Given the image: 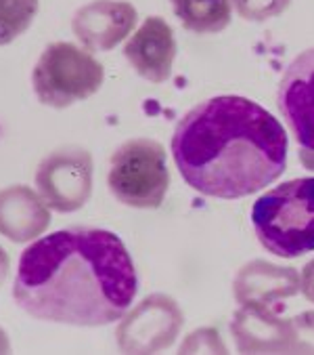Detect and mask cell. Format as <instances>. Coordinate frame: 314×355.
Returning a JSON list of instances; mask_svg holds the SVG:
<instances>
[{
  "label": "cell",
  "instance_id": "cell-12",
  "mask_svg": "<svg viewBox=\"0 0 314 355\" xmlns=\"http://www.w3.org/2000/svg\"><path fill=\"white\" fill-rule=\"evenodd\" d=\"M50 225V208L38 191L28 185L0 189V236L15 244L40 238Z\"/></svg>",
  "mask_w": 314,
  "mask_h": 355
},
{
  "label": "cell",
  "instance_id": "cell-18",
  "mask_svg": "<svg viewBox=\"0 0 314 355\" xmlns=\"http://www.w3.org/2000/svg\"><path fill=\"white\" fill-rule=\"evenodd\" d=\"M205 334H207V328L189 334L187 343L183 345V351H220L222 353L224 345H222V340L218 336V330H214L210 334V338H205Z\"/></svg>",
  "mask_w": 314,
  "mask_h": 355
},
{
  "label": "cell",
  "instance_id": "cell-19",
  "mask_svg": "<svg viewBox=\"0 0 314 355\" xmlns=\"http://www.w3.org/2000/svg\"><path fill=\"white\" fill-rule=\"evenodd\" d=\"M299 291L302 295L314 303V259L306 263V267L302 269V275H299Z\"/></svg>",
  "mask_w": 314,
  "mask_h": 355
},
{
  "label": "cell",
  "instance_id": "cell-4",
  "mask_svg": "<svg viewBox=\"0 0 314 355\" xmlns=\"http://www.w3.org/2000/svg\"><path fill=\"white\" fill-rule=\"evenodd\" d=\"M105 69L93 53L65 40L50 42L32 72L36 99L53 110H65L77 101H86L101 91Z\"/></svg>",
  "mask_w": 314,
  "mask_h": 355
},
{
  "label": "cell",
  "instance_id": "cell-13",
  "mask_svg": "<svg viewBox=\"0 0 314 355\" xmlns=\"http://www.w3.org/2000/svg\"><path fill=\"white\" fill-rule=\"evenodd\" d=\"M232 286L239 305L277 307L283 299L299 293V275L293 267L256 259L239 269Z\"/></svg>",
  "mask_w": 314,
  "mask_h": 355
},
{
  "label": "cell",
  "instance_id": "cell-14",
  "mask_svg": "<svg viewBox=\"0 0 314 355\" xmlns=\"http://www.w3.org/2000/svg\"><path fill=\"white\" fill-rule=\"evenodd\" d=\"M174 15L193 34H218L230 24L232 0H170Z\"/></svg>",
  "mask_w": 314,
  "mask_h": 355
},
{
  "label": "cell",
  "instance_id": "cell-11",
  "mask_svg": "<svg viewBox=\"0 0 314 355\" xmlns=\"http://www.w3.org/2000/svg\"><path fill=\"white\" fill-rule=\"evenodd\" d=\"M230 334L241 353H289L295 351L293 320L279 318L277 307L241 305L230 322Z\"/></svg>",
  "mask_w": 314,
  "mask_h": 355
},
{
  "label": "cell",
  "instance_id": "cell-1",
  "mask_svg": "<svg viewBox=\"0 0 314 355\" xmlns=\"http://www.w3.org/2000/svg\"><path fill=\"white\" fill-rule=\"evenodd\" d=\"M138 293L126 244L99 227H67L30 244L17 265L15 303L34 320L97 328L122 320Z\"/></svg>",
  "mask_w": 314,
  "mask_h": 355
},
{
  "label": "cell",
  "instance_id": "cell-17",
  "mask_svg": "<svg viewBox=\"0 0 314 355\" xmlns=\"http://www.w3.org/2000/svg\"><path fill=\"white\" fill-rule=\"evenodd\" d=\"M291 320L295 330V351L314 353V311H304Z\"/></svg>",
  "mask_w": 314,
  "mask_h": 355
},
{
  "label": "cell",
  "instance_id": "cell-3",
  "mask_svg": "<svg viewBox=\"0 0 314 355\" xmlns=\"http://www.w3.org/2000/svg\"><path fill=\"white\" fill-rule=\"evenodd\" d=\"M258 242L281 259L314 250V177L291 179L260 196L252 208Z\"/></svg>",
  "mask_w": 314,
  "mask_h": 355
},
{
  "label": "cell",
  "instance_id": "cell-9",
  "mask_svg": "<svg viewBox=\"0 0 314 355\" xmlns=\"http://www.w3.org/2000/svg\"><path fill=\"white\" fill-rule=\"evenodd\" d=\"M138 21V13L124 0H95L71 17L73 36L91 53H107L118 46Z\"/></svg>",
  "mask_w": 314,
  "mask_h": 355
},
{
  "label": "cell",
  "instance_id": "cell-5",
  "mask_svg": "<svg viewBox=\"0 0 314 355\" xmlns=\"http://www.w3.org/2000/svg\"><path fill=\"white\" fill-rule=\"evenodd\" d=\"M109 191L130 208H160L170 187L166 150L153 139H130L113 156L107 175Z\"/></svg>",
  "mask_w": 314,
  "mask_h": 355
},
{
  "label": "cell",
  "instance_id": "cell-21",
  "mask_svg": "<svg viewBox=\"0 0 314 355\" xmlns=\"http://www.w3.org/2000/svg\"><path fill=\"white\" fill-rule=\"evenodd\" d=\"M299 160L308 171H314V150H302L299 148Z\"/></svg>",
  "mask_w": 314,
  "mask_h": 355
},
{
  "label": "cell",
  "instance_id": "cell-15",
  "mask_svg": "<svg viewBox=\"0 0 314 355\" xmlns=\"http://www.w3.org/2000/svg\"><path fill=\"white\" fill-rule=\"evenodd\" d=\"M38 7V0H0V46L11 44L30 30Z\"/></svg>",
  "mask_w": 314,
  "mask_h": 355
},
{
  "label": "cell",
  "instance_id": "cell-16",
  "mask_svg": "<svg viewBox=\"0 0 314 355\" xmlns=\"http://www.w3.org/2000/svg\"><path fill=\"white\" fill-rule=\"evenodd\" d=\"M239 17L248 21H266L287 11L291 0H232Z\"/></svg>",
  "mask_w": 314,
  "mask_h": 355
},
{
  "label": "cell",
  "instance_id": "cell-8",
  "mask_svg": "<svg viewBox=\"0 0 314 355\" xmlns=\"http://www.w3.org/2000/svg\"><path fill=\"white\" fill-rule=\"evenodd\" d=\"M277 103L297 146L314 150V49L289 63L279 83Z\"/></svg>",
  "mask_w": 314,
  "mask_h": 355
},
{
  "label": "cell",
  "instance_id": "cell-6",
  "mask_svg": "<svg viewBox=\"0 0 314 355\" xmlns=\"http://www.w3.org/2000/svg\"><path fill=\"white\" fill-rule=\"evenodd\" d=\"M36 189L50 210L75 212L93 193V156L80 146H63L36 168Z\"/></svg>",
  "mask_w": 314,
  "mask_h": 355
},
{
  "label": "cell",
  "instance_id": "cell-2",
  "mask_svg": "<svg viewBox=\"0 0 314 355\" xmlns=\"http://www.w3.org/2000/svg\"><path fill=\"white\" fill-rule=\"evenodd\" d=\"M287 132L262 105L237 95L212 97L176 124L172 158L195 191L237 200L262 191L287 168Z\"/></svg>",
  "mask_w": 314,
  "mask_h": 355
},
{
  "label": "cell",
  "instance_id": "cell-10",
  "mask_svg": "<svg viewBox=\"0 0 314 355\" xmlns=\"http://www.w3.org/2000/svg\"><path fill=\"white\" fill-rule=\"evenodd\" d=\"M124 57L140 78L153 85L170 80L176 57L174 30L164 17H147L126 42Z\"/></svg>",
  "mask_w": 314,
  "mask_h": 355
},
{
  "label": "cell",
  "instance_id": "cell-20",
  "mask_svg": "<svg viewBox=\"0 0 314 355\" xmlns=\"http://www.w3.org/2000/svg\"><path fill=\"white\" fill-rule=\"evenodd\" d=\"M9 273H11V259H9L7 250H5L3 246H0V288L5 286V282H7Z\"/></svg>",
  "mask_w": 314,
  "mask_h": 355
},
{
  "label": "cell",
  "instance_id": "cell-22",
  "mask_svg": "<svg viewBox=\"0 0 314 355\" xmlns=\"http://www.w3.org/2000/svg\"><path fill=\"white\" fill-rule=\"evenodd\" d=\"M11 351V340L5 328H0V353H9Z\"/></svg>",
  "mask_w": 314,
  "mask_h": 355
},
{
  "label": "cell",
  "instance_id": "cell-7",
  "mask_svg": "<svg viewBox=\"0 0 314 355\" xmlns=\"http://www.w3.org/2000/svg\"><path fill=\"white\" fill-rule=\"evenodd\" d=\"M185 324L178 303L162 293L149 295L122 318L116 338L124 353H157L170 349Z\"/></svg>",
  "mask_w": 314,
  "mask_h": 355
}]
</instances>
